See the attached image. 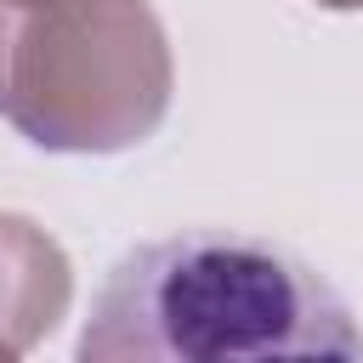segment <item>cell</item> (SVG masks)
I'll return each mask as SVG.
<instances>
[{
	"mask_svg": "<svg viewBox=\"0 0 363 363\" xmlns=\"http://www.w3.org/2000/svg\"><path fill=\"white\" fill-rule=\"evenodd\" d=\"M79 363H272L363 357L346 301L284 244L255 233H176L136 244L102 278Z\"/></svg>",
	"mask_w": 363,
	"mask_h": 363,
	"instance_id": "1",
	"label": "cell"
},
{
	"mask_svg": "<svg viewBox=\"0 0 363 363\" xmlns=\"http://www.w3.org/2000/svg\"><path fill=\"white\" fill-rule=\"evenodd\" d=\"M323 11H363V0H318Z\"/></svg>",
	"mask_w": 363,
	"mask_h": 363,
	"instance_id": "4",
	"label": "cell"
},
{
	"mask_svg": "<svg viewBox=\"0 0 363 363\" xmlns=\"http://www.w3.org/2000/svg\"><path fill=\"white\" fill-rule=\"evenodd\" d=\"M176 91L164 23L147 0L0 6V119L45 153H125Z\"/></svg>",
	"mask_w": 363,
	"mask_h": 363,
	"instance_id": "2",
	"label": "cell"
},
{
	"mask_svg": "<svg viewBox=\"0 0 363 363\" xmlns=\"http://www.w3.org/2000/svg\"><path fill=\"white\" fill-rule=\"evenodd\" d=\"M74 301V267L62 244L28 216L0 210V363L34 352Z\"/></svg>",
	"mask_w": 363,
	"mask_h": 363,
	"instance_id": "3",
	"label": "cell"
},
{
	"mask_svg": "<svg viewBox=\"0 0 363 363\" xmlns=\"http://www.w3.org/2000/svg\"><path fill=\"white\" fill-rule=\"evenodd\" d=\"M0 6H28V0H0Z\"/></svg>",
	"mask_w": 363,
	"mask_h": 363,
	"instance_id": "5",
	"label": "cell"
}]
</instances>
